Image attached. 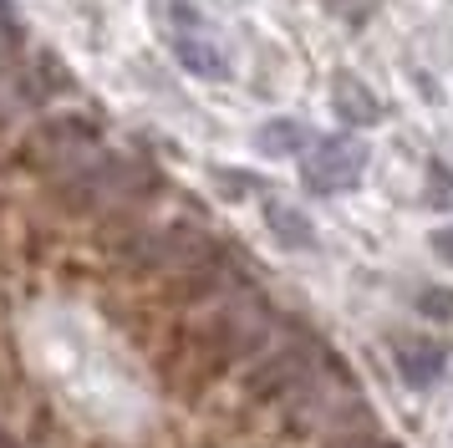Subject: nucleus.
<instances>
[{"label":"nucleus","mask_w":453,"mask_h":448,"mask_svg":"<svg viewBox=\"0 0 453 448\" xmlns=\"http://www.w3.org/2000/svg\"><path fill=\"white\" fill-rule=\"evenodd\" d=\"M316 133H311L301 118H270L260 133H255V148L265 153V158H290V153H306Z\"/></svg>","instance_id":"4"},{"label":"nucleus","mask_w":453,"mask_h":448,"mask_svg":"<svg viewBox=\"0 0 453 448\" xmlns=\"http://www.w3.org/2000/svg\"><path fill=\"white\" fill-rule=\"evenodd\" d=\"M433 250H438V260L453 265V229H438V235H433Z\"/></svg>","instance_id":"9"},{"label":"nucleus","mask_w":453,"mask_h":448,"mask_svg":"<svg viewBox=\"0 0 453 448\" xmlns=\"http://www.w3.org/2000/svg\"><path fill=\"white\" fill-rule=\"evenodd\" d=\"M331 102H336V112L347 122H377L382 118V102L372 97V87H362L351 72H336V77H331Z\"/></svg>","instance_id":"5"},{"label":"nucleus","mask_w":453,"mask_h":448,"mask_svg":"<svg viewBox=\"0 0 453 448\" xmlns=\"http://www.w3.org/2000/svg\"><path fill=\"white\" fill-rule=\"evenodd\" d=\"M392 357H397V372L412 387H433L449 372V346L433 342V336H403V342L392 346Z\"/></svg>","instance_id":"3"},{"label":"nucleus","mask_w":453,"mask_h":448,"mask_svg":"<svg viewBox=\"0 0 453 448\" xmlns=\"http://www.w3.org/2000/svg\"><path fill=\"white\" fill-rule=\"evenodd\" d=\"M362 168H367V148L357 138H316L301 153V179H306L311 194H347L362 183Z\"/></svg>","instance_id":"2"},{"label":"nucleus","mask_w":453,"mask_h":448,"mask_svg":"<svg viewBox=\"0 0 453 448\" xmlns=\"http://www.w3.org/2000/svg\"><path fill=\"white\" fill-rule=\"evenodd\" d=\"M148 11H153L158 36L168 41V51H173V61L184 72H194V77H204V81L234 77V57H229L219 26L209 20V11L199 0H148Z\"/></svg>","instance_id":"1"},{"label":"nucleus","mask_w":453,"mask_h":448,"mask_svg":"<svg viewBox=\"0 0 453 448\" xmlns=\"http://www.w3.org/2000/svg\"><path fill=\"white\" fill-rule=\"evenodd\" d=\"M418 311H428V316H438V321H453V290H423L418 296Z\"/></svg>","instance_id":"8"},{"label":"nucleus","mask_w":453,"mask_h":448,"mask_svg":"<svg viewBox=\"0 0 453 448\" xmlns=\"http://www.w3.org/2000/svg\"><path fill=\"white\" fill-rule=\"evenodd\" d=\"M265 224H270V235L280 244H290V250H311L316 244V224L296 209V204H286V199H270L265 204Z\"/></svg>","instance_id":"6"},{"label":"nucleus","mask_w":453,"mask_h":448,"mask_svg":"<svg viewBox=\"0 0 453 448\" xmlns=\"http://www.w3.org/2000/svg\"><path fill=\"white\" fill-rule=\"evenodd\" d=\"M428 204H438V209H453V179L443 163H428Z\"/></svg>","instance_id":"7"}]
</instances>
